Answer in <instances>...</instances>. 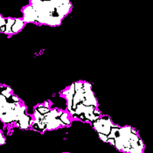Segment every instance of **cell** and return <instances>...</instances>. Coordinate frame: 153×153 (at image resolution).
<instances>
[{"mask_svg":"<svg viewBox=\"0 0 153 153\" xmlns=\"http://www.w3.org/2000/svg\"><path fill=\"white\" fill-rule=\"evenodd\" d=\"M5 144V138L3 135V133L0 131V144Z\"/></svg>","mask_w":153,"mask_h":153,"instance_id":"obj_10","label":"cell"},{"mask_svg":"<svg viewBox=\"0 0 153 153\" xmlns=\"http://www.w3.org/2000/svg\"><path fill=\"white\" fill-rule=\"evenodd\" d=\"M32 121L33 120L32 119V117L29 115L25 114L19 121L16 122V125L19 128L22 129H26L32 125Z\"/></svg>","mask_w":153,"mask_h":153,"instance_id":"obj_4","label":"cell"},{"mask_svg":"<svg viewBox=\"0 0 153 153\" xmlns=\"http://www.w3.org/2000/svg\"><path fill=\"white\" fill-rule=\"evenodd\" d=\"M75 93V83H73L67 89L62 91V95L67 99V106H68V112L72 111V109H73V98H74Z\"/></svg>","mask_w":153,"mask_h":153,"instance_id":"obj_3","label":"cell"},{"mask_svg":"<svg viewBox=\"0 0 153 153\" xmlns=\"http://www.w3.org/2000/svg\"><path fill=\"white\" fill-rule=\"evenodd\" d=\"M25 25V21L21 19H15V22L13 24V26L11 27V34L17 33L19 31H21L24 27Z\"/></svg>","mask_w":153,"mask_h":153,"instance_id":"obj_6","label":"cell"},{"mask_svg":"<svg viewBox=\"0 0 153 153\" xmlns=\"http://www.w3.org/2000/svg\"><path fill=\"white\" fill-rule=\"evenodd\" d=\"M5 23H6V19L3 18L0 15V32L2 33L5 32Z\"/></svg>","mask_w":153,"mask_h":153,"instance_id":"obj_8","label":"cell"},{"mask_svg":"<svg viewBox=\"0 0 153 153\" xmlns=\"http://www.w3.org/2000/svg\"><path fill=\"white\" fill-rule=\"evenodd\" d=\"M98 135H99V137L102 139V141H103L104 143L107 142V140H108V136L107 135H105V134H98Z\"/></svg>","mask_w":153,"mask_h":153,"instance_id":"obj_9","label":"cell"},{"mask_svg":"<svg viewBox=\"0 0 153 153\" xmlns=\"http://www.w3.org/2000/svg\"><path fill=\"white\" fill-rule=\"evenodd\" d=\"M91 124L98 134H105L107 136L110 133L111 128L114 125L110 117L106 116H102V117L91 122Z\"/></svg>","mask_w":153,"mask_h":153,"instance_id":"obj_1","label":"cell"},{"mask_svg":"<svg viewBox=\"0 0 153 153\" xmlns=\"http://www.w3.org/2000/svg\"><path fill=\"white\" fill-rule=\"evenodd\" d=\"M63 126H65V125L62 123V121L60 119V117H57V118H54L53 120H52L50 122L47 123L46 129L47 130H52V129H55L63 127Z\"/></svg>","mask_w":153,"mask_h":153,"instance_id":"obj_5","label":"cell"},{"mask_svg":"<svg viewBox=\"0 0 153 153\" xmlns=\"http://www.w3.org/2000/svg\"><path fill=\"white\" fill-rule=\"evenodd\" d=\"M23 20L25 23L37 22V12L32 5H27L23 9Z\"/></svg>","mask_w":153,"mask_h":153,"instance_id":"obj_2","label":"cell"},{"mask_svg":"<svg viewBox=\"0 0 153 153\" xmlns=\"http://www.w3.org/2000/svg\"><path fill=\"white\" fill-rule=\"evenodd\" d=\"M68 113H69V112H68ZM68 113L63 111V112L61 113V115L60 116V119L62 121V123L64 124L65 126H69V125L71 124V120H70V118H69Z\"/></svg>","mask_w":153,"mask_h":153,"instance_id":"obj_7","label":"cell"}]
</instances>
